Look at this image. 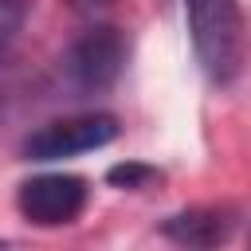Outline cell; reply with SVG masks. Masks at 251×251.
Returning a JSON list of instances; mask_svg holds the SVG:
<instances>
[{"label":"cell","instance_id":"277c9868","mask_svg":"<svg viewBox=\"0 0 251 251\" xmlns=\"http://www.w3.org/2000/svg\"><path fill=\"white\" fill-rule=\"evenodd\" d=\"M16 208L35 227H63L86 208V180L75 173H39L20 184Z\"/></svg>","mask_w":251,"mask_h":251},{"label":"cell","instance_id":"8992f818","mask_svg":"<svg viewBox=\"0 0 251 251\" xmlns=\"http://www.w3.org/2000/svg\"><path fill=\"white\" fill-rule=\"evenodd\" d=\"M27 20V0H0V51L24 31Z\"/></svg>","mask_w":251,"mask_h":251},{"label":"cell","instance_id":"7a4b0ae2","mask_svg":"<svg viewBox=\"0 0 251 251\" xmlns=\"http://www.w3.org/2000/svg\"><path fill=\"white\" fill-rule=\"evenodd\" d=\"M122 67H126V39L114 27H90V31H82L67 47V55H63V75L82 94L110 90L118 82Z\"/></svg>","mask_w":251,"mask_h":251},{"label":"cell","instance_id":"3957f363","mask_svg":"<svg viewBox=\"0 0 251 251\" xmlns=\"http://www.w3.org/2000/svg\"><path fill=\"white\" fill-rule=\"evenodd\" d=\"M122 133L114 114H78V118H59L47 122L43 129H35L24 141V157L27 161H63V157H78L90 149L110 145Z\"/></svg>","mask_w":251,"mask_h":251},{"label":"cell","instance_id":"5b68a950","mask_svg":"<svg viewBox=\"0 0 251 251\" xmlns=\"http://www.w3.org/2000/svg\"><path fill=\"white\" fill-rule=\"evenodd\" d=\"M231 227H235V220L220 208H188L161 224V231L184 247H216L231 235Z\"/></svg>","mask_w":251,"mask_h":251},{"label":"cell","instance_id":"52a82bcc","mask_svg":"<svg viewBox=\"0 0 251 251\" xmlns=\"http://www.w3.org/2000/svg\"><path fill=\"white\" fill-rule=\"evenodd\" d=\"M106 176H110V184H122V188H145L157 173L145 169V165H114Z\"/></svg>","mask_w":251,"mask_h":251},{"label":"cell","instance_id":"6da1fadb","mask_svg":"<svg viewBox=\"0 0 251 251\" xmlns=\"http://www.w3.org/2000/svg\"><path fill=\"white\" fill-rule=\"evenodd\" d=\"M184 16L204 75L220 86L235 82L247 63V31L239 0H184Z\"/></svg>","mask_w":251,"mask_h":251}]
</instances>
